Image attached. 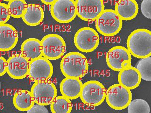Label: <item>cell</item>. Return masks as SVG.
I'll use <instances>...</instances> for the list:
<instances>
[{"label": "cell", "instance_id": "1", "mask_svg": "<svg viewBox=\"0 0 151 113\" xmlns=\"http://www.w3.org/2000/svg\"><path fill=\"white\" fill-rule=\"evenodd\" d=\"M60 70L66 77L81 79L88 71V60L79 52L72 51L66 54L60 61Z\"/></svg>", "mask_w": 151, "mask_h": 113}, {"label": "cell", "instance_id": "2", "mask_svg": "<svg viewBox=\"0 0 151 113\" xmlns=\"http://www.w3.org/2000/svg\"><path fill=\"white\" fill-rule=\"evenodd\" d=\"M127 46L131 55L138 59L151 56V32L146 29L134 31L127 38Z\"/></svg>", "mask_w": 151, "mask_h": 113}, {"label": "cell", "instance_id": "3", "mask_svg": "<svg viewBox=\"0 0 151 113\" xmlns=\"http://www.w3.org/2000/svg\"><path fill=\"white\" fill-rule=\"evenodd\" d=\"M122 21L114 10L104 9L96 19V28L105 36H113L122 29Z\"/></svg>", "mask_w": 151, "mask_h": 113}, {"label": "cell", "instance_id": "4", "mask_svg": "<svg viewBox=\"0 0 151 113\" xmlns=\"http://www.w3.org/2000/svg\"><path fill=\"white\" fill-rule=\"evenodd\" d=\"M106 91L100 82L94 80L89 81L83 84L79 97L86 105L97 107L105 100Z\"/></svg>", "mask_w": 151, "mask_h": 113}, {"label": "cell", "instance_id": "5", "mask_svg": "<svg viewBox=\"0 0 151 113\" xmlns=\"http://www.w3.org/2000/svg\"><path fill=\"white\" fill-rule=\"evenodd\" d=\"M132 99L131 91L119 84L112 85L106 91V102L113 109L121 110L127 108Z\"/></svg>", "mask_w": 151, "mask_h": 113}, {"label": "cell", "instance_id": "6", "mask_svg": "<svg viewBox=\"0 0 151 113\" xmlns=\"http://www.w3.org/2000/svg\"><path fill=\"white\" fill-rule=\"evenodd\" d=\"M41 41L42 56L49 60L60 59L66 53V42L60 35L54 34H47Z\"/></svg>", "mask_w": 151, "mask_h": 113}, {"label": "cell", "instance_id": "7", "mask_svg": "<svg viewBox=\"0 0 151 113\" xmlns=\"http://www.w3.org/2000/svg\"><path fill=\"white\" fill-rule=\"evenodd\" d=\"M35 103L48 106L57 96L56 88L49 79L35 82L31 89Z\"/></svg>", "mask_w": 151, "mask_h": 113}, {"label": "cell", "instance_id": "8", "mask_svg": "<svg viewBox=\"0 0 151 113\" xmlns=\"http://www.w3.org/2000/svg\"><path fill=\"white\" fill-rule=\"evenodd\" d=\"M74 41L75 45L79 51L90 53L98 47L100 38L98 33L93 28L83 27L76 33Z\"/></svg>", "mask_w": 151, "mask_h": 113}, {"label": "cell", "instance_id": "9", "mask_svg": "<svg viewBox=\"0 0 151 113\" xmlns=\"http://www.w3.org/2000/svg\"><path fill=\"white\" fill-rule=\"evenodd\" d=\"M51 15L54 20L60 23H68L77 16L74 0H55L51 4Z\"/></svg>", "mask_w": 151, "mask_h": 113}, {"label": "cell", "instance_id": "10", "mask_svg": "<svg viewBox=\"0 0 151 113\" xmlns=\"http://www.w3.org/2000/svg\"><path fill=\"white\" fill-rule=\"evenodd\" d=\"M77 15L87 22L96 21L104 10V0H76Z\"/></svg>", "mask_w": 151, "mask_h": 113}, {"label": "cell", "instance_id": "11", "mask_svg": "<svg viewBox=\"0 0 151 113\" xmlns=\"http://www.w3.org/2000/svg\"><path fill=\"white\" fill-rule=\"evenodd\" d=\"M106 61L111 69L119 72L123 68L131 66V55L125 47L115 46L107 52Z\"/></svg>", "mask_w": 151, "mask_h": 113}, {"label": "cell", "instance_id": "12", "mask_svg": "<svg viewBox=\"0 0 151 113\" xmlns=\"http://www.w3.org/2000/svg\"><path fill=\"white\" fill-rule=\"evenodd\" d=\"M53 66L49 59L44 56L30 61L28 76L32 82L51 78L53 74Z\"/></svg>", "mask_w": 151, "mask_h": 113}, {"label": "cell", "instance_id": "13", "mask_svg": "<svg viewBox=\"0 0 151 113\" xmlns=\"http://www.w3.org/2000/svg\"><path fill=\"white\" fill-rule=\"evenodd\" d=\"M7 73L13 79H23L27 77L30 61L21 54H15L7 60Z\"/></svg>", "mask_w": 151, "mask_h": 113}, {"label": "cell", "instance_id": "14", "mask_svg": "<svg viewBox=\"0 0 151 113\" xmlns=\"http://www.w3.org/2000/svg\"><path fill=\"white\" fill-rule=\"evenodd\" d=\"M18 33L13 26L8 24H0V51H8L16 46Z\"/></svg>", "mask_w": 151, "mask_h": 113}, {"label": "cell", "instance_id": "15", "mask_svg": "<svg viewBox=\"0 0 151 113\" xmlns=\"http://www.w3.org/2000/svg\"><path fill=\"white\" fill-rule=\"evenodd\" d=\"M118 80L119 84L132 90L138 87L142 79L139 71L131 66L119 71Z\"/></svg>", "mask_w": 151, "mask_h": 113}, {"label": "cell", "instance_id": "16", "mask_svg": "<svg viewBox=\"0 0 151 113\" xmlns=\"http://www.w3.org/2000/svg\"><path fill=\"white\" fill-rule=\"evenodd\" d=\"M83 83L77 78L66 77L60 82V89L62 96L70 100L78 99L80 97Z\"/></svg>", "mask_w": 151, "mask_h": 113}, {"label": "cell", "instance_id": "17", "mask_svg": "<svg viewBox=\"0 0 151 113\" xmlns=\"http://www.w3.org/2000/svg\"><path fill=\"white\" fill-rule=\"evenodd\" d=\"M138 5L135 0H119L115 11L122 20L128 21L136 18L138 14Z\"/></svg>", "mask_w": 151, "mask_h": 113}, {"label": "cell", "instance_id": "18", "mask_svg": "<svg viewBox=\"0 0 151 113\" xmlns=\"http://www.w3.org/2000/svg\"><path fill=\"white\" fill-rule=\"evenodd\" d=\"M20 54L29 61L42 56L41 41L35 38L25 40L21 45Z\"/></svg>", "mask_w": 151, "mask_h": 113}, {"label": "cell", "instance_id": "19", "mask_svg": "<svg viewBox=\"0 0 151 113\" xmlns=\"http://www.w3.org/2000/svg\"><path fill=\"white\" fill-rule=\"evenodd\" d=\"M44 16V10L41 6L37 4H31L27 5L21 18L27 25L35 26L42 22Z\"/></svg>", "mask_w": 151, "mask_h": 113}, {"label": "cell", "instance_id": "20", "mask_svg": "<svg viewBox=\"0 0 151 113\" xmlns=\"http://www.w3.org/2000/svg\"><path fill=\"white\" fill-rule=\"evenodd\" d=\"M13 102L17 109L23 112H27L35 103L31 92L26 89L17 91L13 97Z\"/></svg>", "mask_w": 151, "mask_h": 113}, {"label": "cell", "instance_id": "21", "mask_svg": "<svg viewBox=\"0 0 151 113\" xmlns=\"http://www.w3.org/2000/svg\"><path fill=\"white\" fill-rule=\"evenodd\" d=\"M72 107L70 100L63 96L56 97L50 104L51 112L53 113H70Z\"/></svg>", "mask_w": 151, "mask_h": 113}, {"label": "cell", "instance_id": "22", "mask_svg": "<svg viewBox=\"0 0 151 113\" xmlns=\"http://www.w3.org/2000/svg\"><path fill=\"white\" fill-rule=\"evenodd\" d=\"M27 5L25 0L10 1L7 4L9 15L12 18L16 19L22 18Z\"/></svg>", "mask_w": 151, "mask_h": 113}, {"label": "cell", "instance_id": "23", "mask_svg": "<svg viewBox=\"0 0 151 113\" xmlns=\"http://www.w3.org/2000/svg\"><path fill=\"white\" fill-rule=\"evenodd\" d=\"M135 67L139 71L142 79L146 81H151V56L141 59L137 63Z\"/></svg>", "mask_w": 151, "mask_h": 113}, {"label": "cell", "instance_id": "24", "mask_svg": "<svg viewBox=\"0 0 151 113\" xmlns=\"http://www.w3.org/2000/svg\"><path fill=\"white\" fill-rule=\"evenodd\" d=\"M127 108L129 113H149L150 112L148 103L143 99L131 100Z\"/></svg>", "mask_w": 151, "mask_h": 113}, {"label": "cell", "instance_id": "25", "mask_svg": "<svg viewBox=\"0 0 151 113\" xmlns=\"http://www.w3.org/2000/svg\"><path fill=\"white\" fill-rule=\"evenodd\" d=\"M7 4L5 3H0V24L6 23L10 19Z\"/></svg>", "mask_w": 151, "mask_h": 113}, {"label": "cell", "instance_id": "26", "mask_svg": "<svg viewBox=\"0 0 151 113\" xmlns=\"http://www.w3.org/2000/svg\"><path fill=\"white\" fill-rule=\"evenodd\" d=\"M142 13L148 19H151V0H143L141 5Z\"/></svg>", "mask_w": 151, "mask_h": 113}, {"label": "cell", "instance_id": "27", "mask_svg": "<svg viewBox=\"0 0 151 113\" xmlns=\"http://www.w3.org/2000/svg\"><path fill=\"white\" fill-rule=\"evenodd\" d=\"M27 113H48L49 111L44 105L35 103L31 108L27 111Z\"/></svg>", "mask_w": 151, "mask_h": 113}, {"label": "cell", "instance_id": "28", "mask_svg": "<svg viewBox=\"0 0 151 113\" xmlns=\"http://www.w3.org/2000/svg\"><path fill=\"white\" fill-rule=\"evenodd\" d=\"M7 60L4 57L0 56V77H2L7 73Z\"/></svg>", "mask_w": 151, "mask_h": 113}, {"label": "cell", "instance_id": "29", "mask_svg": "<svg viewBox=\"0 0 151 113\" xmlns=\"http://www.w3.org/2000/svg\"><path fill=\"white\" fill-rule=\"evenodd\" d=\"M55 0H41V1L45 5H51Z\"/></svg>", "mask_w": 151, "mask_h": 113}, {"label": "cell", "instance_id": "30", "mask_svg": "<svg viewBox=\"0 0 151 113\" xmlns=\"http://www.w3.org/2000/svg\"><path fill=\"white\" fill-rule=\"evenodd\" d=\"M4 1H12V0H4Z\"/></svg>", "mask_w": 151, "mask_h": 113}, {"label": "cell", "instance_id": "31", "mask_svg": "<svg viewBox=\"0 0 151 113\" xmlns=\"http://www.w3.org/2000/svg\"><path fill=\"white\" fill-rule=\"evenodd\" d=\"M1 82H0V91H1Z\"/></svg>", "mask_w": 151, "mask_h": 113}, {"label": "cell", "instance_id": "32", "mask_svg": "<svg viewBox=\"0 0 151 113\" xmlns=\"http://www.w3.org/2000/svg\"><path fill=\"white\" fill-rule=\"evenodd\" d=\"M142 1H143V0H142Z\"/></svg>", "mask_w": 151, "mask_h": 113}]
</instances>
